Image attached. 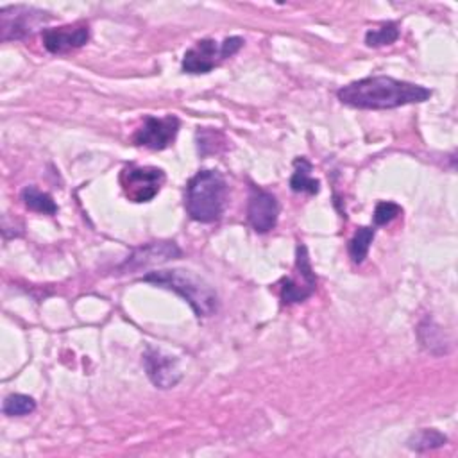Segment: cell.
I'll return each instance as SVG.
<instances>
[{
	"mask_svg": "<svg viewBox=\"0 0 458 458\" xmlns=\"http://www.w3.org/2000/svg\"><path fill=\"white\" fill-rule=\"evenodd\" d=\"M143 367H145L148 379L157 388H163V390L172 388L181 379V369H179L177 360L170 354H165L159 349H154V347L145 349Z\"/></svg>",
	"mask_w": 458,
	"mask_h": 458,
	"instance_id": "10",
	"label": "cell"
},
{
	"mask_svg": "<svg viewBox=\"0 0 458 458\" xmlns=\"http://www.w3.org/2000/svg\"><path fill=\"white\" fill-rule=\"evenodd\" d=\"M290 190L295 193H310V195H317L320 191V181L311 177V163L306 157H297L293 161Z\"/></svg>",
	"mask_w": 458,
	"mask_h": 458,
	"instance_id": "13",
	"label": "cell"
},
{
	"mask_svg": "<svg viewBox=\"0 0 458 458\" xmlns=\"http://www.w3.org/2000/svg\"><path fill=\"white\" fill-rule=\"evenodd\" d=\"M43 47L50 54H64L68 50L79 48L89 39V27L86 23L63 25L55 29H45L41 32Z\"/></svg>",
	"mask_w": 458,
	"mask_h": 458,
	"instance_id": "11",
	"label": "cell"
},
{
	"mask_svg": "<svg viewBox=\"0 0 458 458\" xmlns=\"http://www.w3.org/2000/svg\"><path fill=\"white\" fill-rule=\"evenodd\" d=\"M181 256V249L174 243V242H150L145 243L138 249L132 250V254L129 256V259L122 265L123 268H140V267H147V265H156V263H163L174 258Z\"/></svg>",
	"mask_w": 458,
	"mask_h": 458,
	"instance_id": "12",
	"label": "cell"
},
{
	"mask_svg": "<svg viewBox=\"0 0 458 458\" xmlns=\"http://www.w3.org/2000/svg\"><path fill=\"white\" fill-rule=\"evenodd\" d=\"M317 288V276L310 263V254L304 243L297 245L293 276L281 281V302L295 304L306 301Z\"/></svg>",
	"mask_w": 458,
	"mask_h": 458,
	"instance_id": "7",
	"label": "cell"
},
{
	"mask_svg": "<svg viewBox=\"0 0 458 458\" xmlns=\"http://www.w3.org/2000/svg\"><path fill=\"white\" fill-rule=\"evenodd\" d=\"M227 202V182L218 170H200L186 184L184 208L191 220L216 222Z\"/></svg>",
	"mask_w": 458,
	"mask_h": 458,
	"instance_id": "2",
	"label": "cell"
},
{
	"mask_svg": "<svg viewBox=\"0 0 458 458\" xmlns=\"http://www.w3.org/2000/svg\"><path fill=\"white\" fill-rule=\"evenodd\" d=\"M431 89L420 84L397 81L386 75L365 77L336 91L342 104L356 109H394L408 104H420L431 97Z\"/></svg>",
	"mask_w": 458,
	"mask_h": 458,
	"instance_id": "1",
	"label": "cell"
},
{
	"mask_svg": "<svg viewBox=\"0 0 458 458\" xmlns=\"http://www.w3.org/2000/svg\"><path fill=\"white\" fill-rule=\"evenodd\" d=\"M277 216H279V202L276 195L252 184L249 190V202H247V220L250 227L261 234L268 233L270 229L276 227Z\"/></svg>",
	"mask_w": 458,
	"mask_h": 458,
	"instance_id": "9",
	"label": "cell"
},
{
	"mask_svg": "<svg viewBox=\"0 0 458 458\" xmlns=\"http://www.w3.org/2000/svg\"><path fill=\"white\" fill-rule=\"evenodd\" d=\"M445 442H447V437L444 433H440L438 429H433V428H424V429H419L417 433H413L406 444L411 451L422 453V451L442 447Z\"/></svg>",
	"mask_w": 458,
	"mask_h": 458,
	"instance_id": "15",
	"label": "cell"
},
{
	"mask_svg": "<svg viewBox=\"0 0 458 458\" xmlns=\"http://www.w3.org/2000/svg\"><path fill=\"white\" fill-rule=\"evenodd\" d=\"M165 179V172L157 166L129 165L120 174L122 190L131 202L152 200L159 193Z\"/></svg>",
	"mask_w": 458,
	"mask_h": 458,
	"instance_id": "6",
	"label": "cell"
},
{
	"mask_svg": "<svg viewBox=\"0 0 458 458\" xmlns=\"http://www.w3.org/2000/svg\"><path fill=\"white\" fill-rule=\"evenodd\" d=\"M141 281L174 290L191 306L199 318L213 315L218 308V297L215 290L206 281H202L200 277L188 270H154L143 276Z\"/></svg>",
	"mask_w": 458,
	"mask_h": 458,
	"instance_id": "3",
	"label": "cell"
},
{
	"mask_svg": "<svg viewBox=\"0 0 458 458\" xmlns=\"http://www.w3.org/2000/svg\"><path fill=\"white\" fill-rule=\"evenodd\" d=\"M34 410H36V401L30 395H25V394H11L4 399V404H2V411L7 417L29 415Z\"/></svg>",
	"mask_w": 458,
	"mask_h": 458,
	"instance_id": "17",
	"label": "cell"
},
{
	"mask_svg": "<svg viewBox=\"0 0 458 458\" xmlns=\"http://www.w3.org/2000/svg\"><path fill=\"white\" fill-rule=\"evenodd\" d=\"M21 200H23L25 208H29L30 211H38V213H45V215L57 213V204L54 202L52 195L38 190L36 186H25L21 190Z\"/></svg>",
	"mask_w": 458,
	"mask_h": 458,
	"instance_id": "14",
	"label": "cell"
},
{
	"mask_svg": "<svg viewBox=\"0 0 458 458\" xmlns=\"http://www.w3.org/2000/svg\"><path fill=\"white\" fill-rule=\"evenodd\" d=\"M243 47V39L238 36L225 38L222 43L204 38L184 52L182 72L184 73H209L224 59L234 55Z\"/></svg>",
	"mask_w": 458,
	"mask_h": 458,
	"instance_id": "4",
	"label": "cell"
},
{
	"mask_svg": "<svg viewBox=\"0 0 458 458\" xmlns=\"http://www.w3.org/2000/svg\"><path fill=\"white\" fill-rule=\"evenodd\" d=\"M52 14L30 5H7L0 9V39H23L41 29Z\"/></svg>",
	"mask_w": 458,
	"mask_h": 458,
	"instance_id": "5",
	"label": "cell"
},
{
	"mask_svg": "<svg viewBox=\"0 0 458 458\" xmlns=\"http://www.w3.org/2000/svg\"><path fill=\"white\" fill-rule=\"evenodd\" d=\"M401 213H403V209H401L399 204H395V202H392V200H379V202L376 204V209H374L372 218H374V224H376V225H386V224H390L394 218H397Z\"/></svg>",
	"mask_w": 458,
	"mask_h": 458,
	"instance_id": "19",
	"label": "cell"
},
{
	"mask_svg": "<svg viewBox=\"0 0 458 458\" xmlns=\"http://www.w3.org/2000/svg\"><path fill=\"white\" fill-rule=\"evenodd\" d=\"M374 236H376L374 227H358V231L354 233V236L349 240V245H347L352 263H356V265L363 263V259L369 254V247H370Z\"/></svg>",
	"mask_w": 458,
	"mask_h": 458,
	"instance_id": "16",
	"label": "cell"
},
{
	"mask_svg": "<svg viewBox=\"0 0 458 458\" xmlns=\"http://www.w3.org/2000/svg\"><path fill=\"white\" fill-rule=\"evenodd\" d=\"M399 38V27L395 21H386L379 25L377 29H370L365 34V45L367 47H383L390 45Z\"/></svg>",
	"mask_w": 458,
	"mask_h": 458,
	"instance_id": "18",
	"label": "cell"
},
{
	"mask_svg": "<svg viewBox=\"0 0 458 458\" xmlns=\"http://www.w3.org/2000/svg\"><path fill=\"white\" fill-rule=\"evenodd\" d=\"M179 132V118L166 114L163 118L147 116L143 125L134 132L132 141L138 147H147L150 150H163L172 145Z\"/></svg>",
	"mask_w": 458,
	"mask_h": 458,
	"instance_id": "8",
	"label": "cell"
}]
</instances>
